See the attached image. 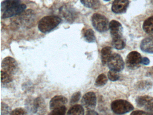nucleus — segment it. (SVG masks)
I'll use <instances>...</instances> for the list:
<instances>
[{"mask_svg": "<svg viewBox=\"0 0 153 115\" xmlns=\"http://www.w3.org/2000/svg\"><path fill=\"white\" fill-rule=\"evenodd\" d=\"M59 17L54 15L45 16L38 23V28L41 32L48 33L57 27L61 22Z\"/></svg>", "mask_w": 153, "mask_h": 115, "instance_id": "f257e3e1", "label": "nucleus"}, {"mask_svg": "<svg viewBox=\"0 0 153 115\" xmlns=\"http://www.w3.org/2000/svg\"><path fill=\"white\" fill-rule=\"evenodd\" d=\"M92 22L93 27L99 32H105L109 28L108 19L102 14H94L92 17Z\"/></svg>", "mask_w": 153, "mask_h": 115, "instance_id": "f03ea898", "label": "nucleus"}, {"mask_svg": "<svg viewBox=\"0 0 153 115\" xmlns=\"http://www.w3.org/2000/svg\"><path fill=\"white\" fill-rule=\"evenodd\" d=\"M112 110L116 114H123L131 111L133 107L128 102L123 100H117L113 102L111 105Z\"/></svg>", "mask_w": 153, "mask_h": 115, "instance_id": "7ed1b4c3", "label": "nucleus"}, {"mask_svg": "<svg viewBox=\"0 0 153 115\" xmlns=\"http://www.w3.org/2000/svg\"><path fill=\"white\" fill-rule=\"evenodd\" d=\"M107 64L111 70L117 72L122 71L124 68V63L123 59L118 54L112 55L108 59Z\"/></svg>", "mask_w": 153, "mask_h": 115, "instance_id": "20e7f679", "label": "nucleus"}, {"mask_svg": "<svg viewBox=\"0 0 153 115\" xmlns=\"http://www.w3.org/2000/svg\"><path fill=\"white\" fill-rule=\"evenodd\" d=\"M1 68V70L12 75L15 74L17 72L18 65L14 58L11 57H7L2 60Z\"/></svg>", "mask_w": 153, "mask_h": 115, "instance_id": "39448f33", "label": "nucleus"}, {"mask_svg": "<svg viewBox=\"0 0 153 115\" xmlns=\"http://www.w3.org/2000/svg\"><path fill=\"white\" fill-rule=\"evenodd\" d=\"M142 58L140 53L132 51L127 56L126 59L127 66L131 69H136L140 66Z\"/></svg>", "mask_w": 153, "mask_h": 115, "instance_id": "423d86ee", "label": "nucleus"}, {"mask_svg": "<svg viewBox=\"0 0 153 115\" xmlns=\"http://www.w3.org/2000/svg\"><path fill=\"white\" fill-rule=\"evenodd\" d=\"M137 105L143 108L150 114H153V98L148 96L138 97L136 99Z\"/></svg>", "mask_w": 153, "mask_h": 115, "instance_id": "0eeeda50", "label": "nucleus"}, {"mask_svg": "<svg viewBox=\"0 0 153 115\" xmlns=\"http://www.w3.org/2000/svg\"><path fill=\"white\" fill-rule=\"evenodd\" d=\"M97 98L94 93H87L83 96L81 100L82 106L87 110H94L96 105Z\"/></svg>", "mask_w": 153, "mask_h": 115, "instance_id": "6e6552de", "label": "nucleus"}, {"mask_svg": "<svg viewBox=\"0 0 153 115\" xmlns=\"http://www.w3.org/2000/svg\"><path fill=\"white\" fill-rule=\"evenodd\" d=\"M26 7L25 4L21 3L13 6L4 12L2 14V18L7 19L20 14L25 10Z\"/></svg>", "mask_w": 153, "mask_h": 115, "instance_id": "1a4fd4ad", "label": "nucleus"}, {"mask_svg": "<svg viewBox=\"0 0 153 115\" xmlns=\"http://www.w3.org/2000/svg\"><path fill=\"white\" fill-rule=\"evenodd\" d=\"M109 29L111 35L113 39L122 37L123 29L121 24L117 21H111L109 23Z\"/></svg>", "mask_w": 153, "mask_h": 115, "instance_id": "9d476101", "label": "nucleus"}, {"mask_svg": "<svg viewBox=\"0 0 153 115\" xmlns=\"http://www.w3.org/2000/svg\"><path fill=\"white\" fill-rule=\"evenodd\" d=\"M128 0H114L112 5V10L115 13L125 12L128 6Z\"/></svg>", "mask_w": 153, "mask_h": 115, "instance_id": "9b49d317", "label": "nucleus"}, {"mask_svg": "<svg viewBox=\"0 0 153 115\" xmlns=\"http://www.w3.org/2000/svg\"><path fill=\"white\" fill-rule=\"evenodd\" d=\"M68 99L61 95L54 96L51 99L50 102V108L51 110L64 106L67 103Z\"/></svg>", "mask_w": 153, "mask_h": 115, "instance_id": "f8f14e48", "label": "nucleus"}, {"mask_svg": "<svg viewBox=\"0 0 153 115\" xmlns=\"http://www.w3.org/2000/svg\"><path fill=\"white\" fill-rule=\"evenodd\" d=\"M140 49L144 52L153 54V37H149L144 39L141 41Z\"/></svg>", "mask_w": 153, "mask_h": 115, "instance_id": "ddd939ff", "label": "nucleus"}, {"mask_svg": "<svg viewBox=\"0 0 153 115\" xmlns=\"http://www.w3.org/2000/svg\"><path fill=\"white\" fill-rule=\"evenodd\" d=\"M44 101L41 97H38L33 102L32 104V111L34 112H40L45 108Z\"/></svg>", "mask_w": 153, "mask_h": 115, "instance_id": "4468645a", "label": "nucleus"}, {"mask_svg": "<svg viewBox=\"0 0 153 115\" xmlns=\"http://www.w3.org/2000/svg\"><path fill=\"white\" fill-rule=\"evenodd\" d=\"M20 0H5L2 2L1 4V12L4 11L15 5L21 4Z\"/></svg>", "mask_w": 153, "mask_h": 115, "instance_id": "2eb2a0df", "label": "nucleus"}, {"mask_svg": "<svg viewBox=\"0 0 153 115\" xmlns=\"http://www.w3.org/2000/svg\"><path fill=\"white\" fill-rule=\"evenodd\" d=\"M111 48L110 47H105L102 49L101 51V58L102 63L103 65L107 64L108 59L111 56Z\"/></svg>", "mask_w": 153, "mask_h": 115, "instance_id": "dca6fc26", "label": "nucleus"}, {"mask_svg": "<svg viewBox=\"0 0 153 115\" xmlns=\"http://www.w3.org/2000/svg\"><path fill=\"white\" fill-rule=\"evenodd\" d=\"M143 29L146 33L153 34V16L145 21L143 23Z\"/></svg>", "mask_w": 153, "mask_h": 115, "instance_id": "f3484780", "label": "nucleus"}, {"mask_svg": "<svg viewBox=\"0 0 153 115\" xmlns=\"http://www.w3.org/2000/svg\"><path fill=\"white\" fill-rule=\"evenodd\" d=\"M82 4L85 7L93 9L99 8L100 2L99 0H80Z\"/></svg>", "mask_w": 153, "mask_h": 115, "instance_id": "a211bd4d", "label": "nucleus"}, {"mask_svg": "<svg viewBox=\"0 0 153 115\" xmlns=\"http://www.w3.org/2000/svg\"><path fill=\"white\" fill-rule=\"evenodd\" d=\"M84 109L81 105H76L71 107L68 111V115H84Z\"/></svg>", "mask_w": 153, "mask_h": 115, "instance_id": "6ab92c4d", "label": "nucleus"}, {"mask_svg": "<svg viewBox=\"0 0 153 115\" xmlns=\"http://www.w3.org/2000/svg\"><path fill=\"white\" fill-rule=\"evenodd\" d=\"M113 45L114 47L117 49H122L125 47V41L122 37L113 39L112 42Z\"/></svg>", "mask_w": 153, "mask_h": 115, "instance_id": "aec40b11", "label": "nucleus"}, {"mask_svg": "<svg viewBox=\"0 0 153 115\" xmlns=\"http://www.w3.org/2000/svg\"><path fill=\"white\" fill-rule=\"evenodd\" d=\"M84 38L87 42L89 43H93L96 40L95 36L94 31L91 29L87 30L84 34Z\"/></svg>", "mask_w": 153, "mask_h": 115, "instance_id": "412c9836", "label": "nucleus"}, {"mask_svg": "<svg viewBox=\"0 0 153 115\" xmlns=\"http://www.w3.org/2000/svg\"><path fill=\"white\" fill-rule=\"evenodd\" d=\"M1 82L2 83H9L13 81L11 75L10 74L8 73L1 70Z\"/></svg>", "mask_w": 153, "mask_h": 115, "instance_id": "4be33fe9", "label": "nucleus"}, {"mask_svg": "<svg viewBox=\"0 0 153 115\" xmlns=\"http://www.w3.org/2000/svg\"><path fill=\"white\" fill-rule=\"evenodd\" d=\"M107 79L105 75L101 74L97 78L95 85L97 86H103L107 83Z\"/></svg>", "mask_w": 153, "mask_h": 115, "instance_id": "5701e85b", "label": "nucleus"}, {"mask_svg": "<svg viewBox=\"0 0 153 115\" xmlns=\"http://www.w3.org/2000/svg\"><path fill=\"white\" fill-rule=\"evenodd\" d=\"M52 111L49 115H63L66 113L67 108L65 106H62L59 108H57L53 110Z\"/></svg>", "mask_w": 153, "mask_h": 115, "instance_id": "b1692460", "label": "nucleus"}, {"mask_svg": "<svg viewBox=\"0 0 153 115\" xmlns=\"http://www.w3.org/2000/svg\"><path fill=\"white\" fill-rule=\"evenodd\" d=\"M108 76L109 79L113 81H117L120 78V76H119L117 72L111 70L109 71L108 72Z\"/></svg>", "mask_w": 153, "mask_h": 115, "instance_id": "393cba45", "label": "nucleus"}, {"mask_svg": "<svg viewBox=\"0 0 153 115\" xmlns=\"http://www.w3.org/2000/svg\"><path fill=\"white\" fill-rule=\"evenodd\" d=\"M81 97V93L80 92L75 93L71 96L70 100V103L71 104H75L79 101Z\"/></svg>", "mask_w": 153, "mask_h": 115, "instance_id": "a878e982", "label": "nucleus"}, {"mask_svg": "<svg viewBox=\"0 0 153 115\" xmlns=\"http://www.w3.org/2000/svg\"><path fill=\"white\" fill-rule=\"evenodd\" d=\"M1 115H7L11 112L10 108L5 103H1Z\"/></svg>", "mask_w": 153, "mask_h": 115, "instance_id": "bb28decb", "label": "nucleus"}, {"mask_svg": "<svg viewBox=\"0 0 153 115\" xmlns=\"http://www.w3.org/2000/svg\"><path fill=\"white\" fill-rule=\"evenodd\" d=\"M10 115H25L26 111L22 108H18L12 111L10 113Z\"/></svg>", "mask_w": 153, "mask_h": 115, "instance_id": "cd10ccee", "label": "nucleus"}, {"mask_svg": "<svg viewBox=\"0 0 153 115\" xmlns=\"http://www.w3.org/2000/svg\"><path fill=\"white\" fill-rule=\"evenodd\" d=\"M151 84L149 82L145 81H141L138 84V87L141 89H145L146 88H149L151 87Z\"/></svg>", "mask_w": 153, "mask_h": 115, "instance_id": "c85d7f7f", "label": "nucleus"}, {"mask_svg": "<svg viewBox=\"0 0 153 115\" xmlns=\"http://www.w3.org/2000/svg\"><path fill=\"white\" fill-rule=\"evenodd\" d=\"M146 114H151L149 112H145V111H133L131 113V115H146Z\"/></svg>", "mask_w": 153, "mask_h": 115, "instance_id": "c756f323", "label": "nucleus"}, {"mask_svg": "<svg viewBox=\"0 0 153 115\" xmlns=\"http://www.w3.org/2000/svg\"><path fill=\"white\" fill-rule=\"evenodd\" d=\"M150 63L149 59L147 58L144 57L142 58V61H141V63L143 64L146 65H147Z\"/></svg>", "mask_w": 153, "mask_h": 115, "instance_id": "7c9ffc66", "label": "nucleus"}, {"mask_svg": "<svg viewBox=\"0 0 153 115\" xmlns=\"http://www.w3.org/2000/svg\"><path fill=\"white\" fill-rule=\"evenodd\" d=\"M87 114V115H98V113L94 111V110H88Z\"/></svg>", "mask_w": 153, "mask_h": 115, "instance_id": "2f4dec72", "label": "nucleus"}, {"mask_svg": "<svg viewBox=\"0 0 153 115\" xmlns=\"http://www.w3.org/2000/svg\"><path fill=\"white\" fill-rule=\"evenodd\" d=\"M151 76H152V77H153V71L151 72Z\"/></svg>", "mask_w": 153, "mask_h": 115, "instance_id": "473e14b6", "label": "nucleus"}, {"mask_svg": "<svg viewBox=\"0 0 153 115\" xmlns=\"http://www.w3.org/2000/svg\"><path fill=\"white\" fill-rule=\"evenodd\" d=\"M104 1H111V0H104Z\"/></svg>", "mask_w": 153, "mask_h": 115, "instance_id": "72a5a7b5", "label": "nucleus"}, {"mask_svg": "<svg viewBox=\"0 0 153 115\" xmlns=\"http://www.w3.org/2000/svg\"><path fill=\"white\" fill-rule=\"evenodd\" d=\"M152 3L153 4V0H152Z\"/></svg>", "mask_w": 153, "mask_h": 115, "instance_id": "f704fd0d", "label": "nucleus"}]
</instances>
